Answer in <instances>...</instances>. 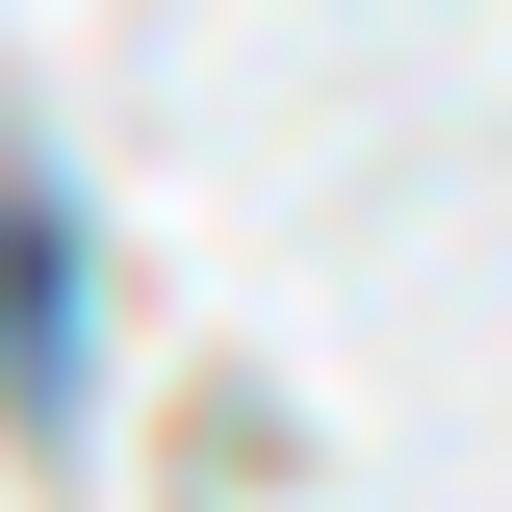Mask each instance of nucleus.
I'll return each instance as SVG.
<instances>
[{
	"label": "nucleus",
	"mask_w": 512,
	"mask_h": 512,
	"mask_svg": "<svg viewBox=\"0 0 512 512\" xmlns=\"http://www.w3.org/2000/svg\"><path fill=\"white\" fill-rule=\"evenodd\" d=\"M0 359H26V410L77 384V231L52 205H0Z\"/></svg>",
	"instance_id": "obj_1"
}]
</instances>
